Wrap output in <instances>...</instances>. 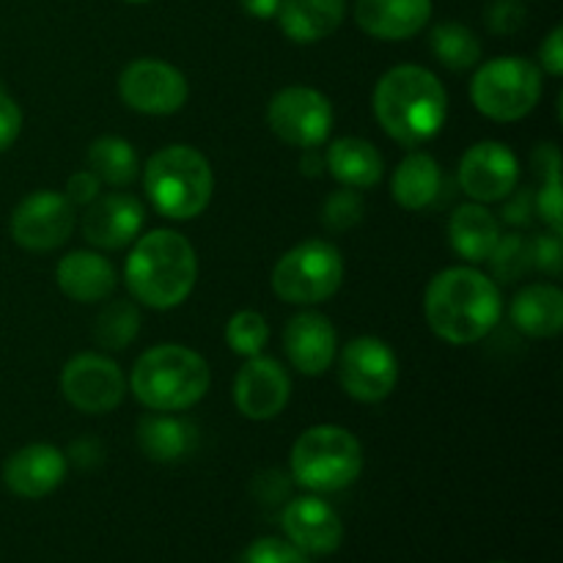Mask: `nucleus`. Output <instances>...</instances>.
Segmentation results:
<instances>
[{"instance_id": "nucleus-3", "label": "nucleus", "mask_w": 563, "mask_h": 563, "mask_svg": "<svg viewBox=\"0 0 563 563\" xmlns=\"http://www.w3.org/2000/svg\"><path fill=\"white\" fill-rule=\"evenodd\" d=\"M198 278L196 247L170 229H154L137 236L124 267L130 295L154 311H168L190 297Z\"/></svg>"}, {"instance_id": "nucleus-20", "label": "nucleus", "mask_w": 563, "mask_h": 563, "mask_svg": "<svg viewBox=\"0 0 563 563\" xmlns=\"http://www.w3.org/2000/svg\"><path fill=\"white\" fill-rule=\"evenodd\" d=\"M432 20V0H357L355 22L379 42H405Z\"/></svg>"}, {"instance_id": "nucleus-43", "label": "nucleus", "mask_w": 563, "mask_h": 563, "mask_svg": "<svg viewBox=\"0 0 563 563\" xmlns=\"http://www.w3.org/2000/svg\"><path fill=\"white\" fill-rule=\"evenodd\" d=\"M240 3L256 20H273L280 9V0H240Z\"/></svg>"}, {"instance_id": "nucleus-39", "label": "nucleus", "mask_w": 563, "mask_h": 563, "mask_svg": "<svg viewBox=\"0 0 563 563\" xmlns=\"http://www.w3.org/2000/svg\"><path fill=\"white\" fill-rule=\"evenodd\" d=\"M504 220L509 225H520V229H526V225L533 223V214H537V209H533V190H528V187H522V190H511L509 196L504 198Z\"/></svg>"}, {"instance_id": "nucleus-45", "label": "nucleus", "mask_w": 563, "mask_h": 563, "mask_svg": "<svg viewBox=\"0 0 563 563\" xmlns=\"http://www.w3.org/2000/svg\"><path fill=\"white\" fill-rule=\"evenodd\" d=\"M495 563H506V561H495Z\"/></svg>"}, {"instance_id": "nucleus-26", "label": "nucleus", "mask_w": 563, "mask_h": 563, "mask_svg": "<svg viewBox=\"0 0 563 563\" xmlns=\"http://www.w3.org/2000/svg\"><path fill=\"white\" fill-rule=\"evenodd\" d=\"M440 187H443V170H440L438 159L427 152L407 154L390 179L396 203L410 212L432 207L440 196Z\"/></svg>"}, {"instance_id": "nucleus-41", "label": "nucleus", "mask_w": 563, "mask_h": 563, "mask_svg": "<svg viewBox=\"0 0 563 563\" xmlns=\"http://www.w3.org/2000/svg\"><path fill=\"white\" fill-rule=\"evenodd\" d=\"M539 60H542L539 69L548 71L550 77L563 75V27L561 25H555L553 31H550V36L542 42V47H539Z\"/></svg>"}, {"instance_id": "nucleus-11", "label": "nucleus", "mask_w": 563, "mask_h": 563, "mask_svg": "<svg viewBox=\"0 0 563 563\" xmlns=\"http://www.w3.org/2000/svg\"><path fill=\"white\" fill-rule=\"evenodd\" d=\"M341 388L363 405H377L388 399L399 379L396 352L374 335H361L344 346L339 357Z\"/></svg>"}, {"instance_id": "nucleus-29", "label": "nucleus", "mask_w": 563, "mask_h": 563, "mask_svg": "<svg viewBox=\"0 0 563 563\" xmlns=\"http://www.w3.org/2000/svg\"><path fill=\"white\" fill-rule=\"evenodd\" d=\"M429 47L438 55L440 64L449 66L451 71L473 69L482 58V42L462 22H440V25H434L432 36H429Z\"/></svg>"}, {"instance_id": "nucleus-9", "label": "nucleus", "mask_w": 563, "mask_h": 563, "mask_svg": "<svg viewBox=\"0 0 563 563\" xmlns=\"http://www.w3.org/2000/svg\"><path fill=\"white\" fill-rule=\"evenodd\" d=\"M267 124L286 146L317 148L333 130V104L317 88L289 86L269 99Z\"/></svg>"}, {"instance_id": "nucleus-8", "label": "nucleus", "mask_w": 563, "mask_h": 563, "mask_svg": "<svg viewBox=\"0 0 563 563\" xmlns=\"http://www.w3.org/2000/svg\"><path fill=\"white\" fill-rule=\"evenodd\" d=\"M344 284V258L324 240H306L278 258L273 291L291 306H317L330 300Z\"/></svg>"}, {"instance_id": "nucleus-4", "label": "nucleus", "mask_w": 563, "mask_h": 563, "mask_svg": "<svg viewBox=\"0 0 563 563\" xmlns=\"http://www.w3.org/2000/svg\"><path fill=\"white\" fill-rule=\"evenodd\" d=\"M212 372L196 350L181 344H157L132 366L130 388L143 407L154 412H181L207 396Z\"/></svg>"}, {"instance_id": "nucleus-37", "label": "nucleus", "mask_w": 563, "mask_h": 563, "mask_svg": "<svg viewBox=\"0 0 563 563\" xmlns=\"http://www.w3.org/2000/svg\"><path fill=\"white\" fill-rule=\"evenodd\" d=\"M531 258L533 269H542L550 278H559L563 269V242L561 234L548 231V234H539L531 240Z\"/></svg>"}, {"instance_id": "nucleus-10", "label": "nucleus", "mask_w": 563, "mask_h": 563, "mask_svg": "<svg viewBox=\"0 0 563 563\" xmlns=\"http://www.w3.org/2000/svg\"><path fill=\"white\" fill-rule=\"evenodd\" d=\"M187 86L185 75L174 64L159 58H137L124 66L119 77V97L126 108L143 115H174L185 108Z\"/></svg>"}, {"instance_id": "nucleus-38", "label": "nucleus", "mask_w": 563, "mask_h": 563, "mask_svg": "<svg viewBox=\"0 0 563 563\" xmlns=\"http://www.w3.org/2000/svg\"><path fill=\"white\" fill-rule=\"evenodd\" d=\"M22 132V110L9 93L0 88V154L9 152Z\"/></svg>"}, {"instance_id": "nucleus-16", "label": "nucleus", "mask_w": 563, "mask_h": 563, "mask_svg": "<svg viewBox=\"0 0 563 563\" xmlns=\"http://www.w3.org/2000/svg\"><path fill=\"white\" fill-rule=\"evenodd\" d=\"M143 203L130 192H110L88 203L82 214V236L102 251H121L141 236Z\"/></svg>"}, {"instance_id": "nucleus-12", "label": "nucleus", "mask_w": 563, "mask_h": 563, "mask_svg": "<svg viewBox=\"0 0 563 563\" xmlns=\"http://www.w3.org/2000/svg\"><path fill=\"white\" fill-rule=\"evenodd\" d=\"M60 390L75 410L104 416L124 401L126 379L115 361L99 352H82L71 357L60 372Z\"/></svg>"}, {"instance_id": "nucleus-21", "label": "nucleus", "mask_w": 563, "mask_h": 563, "mask_svg": "<svg viewBox=\"0 0 563 563\" xmlns=\"http://www.w3.org/2000/svg\"><path fill=\"white\" fill-rule=\"evenodd\" d=\"M55 280L58 289L75 302H102L113 295L115 269L102 253L93 251H75L64 256L55 267Z\"/></svg>"}, {"instance_id": "nucleus-32", "label": "nucleus", "mask_w": 563, "mask_h": 563, "mask_svg": "<svg viewBox=\"0 0 563 563\" xmlns=\"http://www.w3.org/2000/svg\"><path fill=\"white\" fill-rule=\"evenodd\" d=\"M269 341V324L258 311H240L225 324V344L234 355H262Z\"/></svg>"}, {"instance_id": "nucleus-17", "label": "nucleus", "mask_w": 563, "mask_h": 563, "mask_svg": "<svg viewBox=\"0 0 563 563\" xmlns=\"http://www.w3.org/2000/svg\"><path fill=\"white\" fill-rule=\"evenodd\" d=\"M286 539L308 555H330L344 542V522L322 498H295L280 515Z\"/></svg>"}, {"instance_id": "nucleus-28", "label": "nucleus", "mask_w": 563, "mask_h": 563, "mask_svg": "<svg viewBox=\"0 0 563 563\" xmlns=\"http://www.w3.org/2000/svg\"><path fill=\"white\" fill-rule=\"evenodd\" d=\"M88 170L110 187H126L137 179V154L130 141L115 135L97 137L88 148Z\"/></svg>"}, {"instance_id": "nucleus-24", "label": "nucleus", "mask_w": 563, "mask_h": 563, "mask_svg": "<svg viewBox=\"0 0 563 563\" xmlns=\"http://www.w3.org/2000/svg\"><path fill=\"white\" fill-rule=\"evenodd\" d=\"M500 223L484 203H462L449 220V242L465 262L484 264L500 240Z\"/></svg>"}, {"instance_id": "nucleus-5", "label": "nucleus", "mask_w": 563, "mask_h": 563, "mask_svg": "<svg viewBox=\"0 0 563 563\" xmlns=\"http://www.w3.org/2000/svg\"><path fill=\"white\" fill-rule=\"evenodd\" d=\"M143 187L163 218L192 220L209 207L214 192L212 165L198 148L174 143L148 157Z\"/></svg>"}, {"instance_id": "nucleus-44", "label": "nucleus", "mask_w": 563, "mask_h": 563, "mask_svg": "<svg viewBox=\"0 0 563 563\" xmlns=\"http://www.w3.org/2000/svg\"><path fill=\"white\" fill-rule=\"evenodd\" d=\"M124 3H132V5H141V3H148V0H124Z\"/></svg>"}, {"instance_id": "nucleus-7", "label": "nucleus", "mask_w": 563, "mask_h": 563, "mask_svg": "<svg viewBox=\"0 0 563 563\" xmlns=\"http://www.w3.org/2000/svg\"><path fill=\"white\" fill-rule=\"evenodd\" d=\"M542 91V69L520 55L487 60L471 80V99L478 113L504 124L526 119L539 104Z\"/></svg>"}, {"instance_id": "nucleus-6", "label": "nucleus", "mask_w": 563, "mask_h": 563, "mask_svg": "<svg viewBox=\"0 0 563 563\" xmlns=\"http://www.w3.org/2000/svg\"><path fill=\"white\" fill-rule=\"evenodd\" d=\"M291 478L313 493H339L357 482L363 471V449L346 429L322 423L311 427L291 445Z\"/></svg>"}, {"instance_id": "nucleus-33", "label": "nucleus", "mask_w": 563, "mask_h": 563, "mask_svg": "<svg viewBox=\"0 0 563 563\" xmlns=\"http://www.w3.org/2000/svg\"><path fill=\"white\" fill-rule=\"evenodd\" d=\"M363 218V198L361 192L344 187V190L330 192L322 207V223L330 231H350L352 225L361 223Z\"/></svg>"}, {"instance_id": "nucleus-19", "label": "nucleus", "mask_w": 563, "mask_h": 563, "mask_svg": "<svg viewBox=\"0 0 563 563\" xmlns=\"http://www.w3.org/2000/svg\"><path fill=\"white\" fill-rule=\"evenodd\" d=\"M335 328L324 313L302 311L284 330V350L291 366L306 377H319L335 361Z\"/></svg>"}, {"instance_id": "nucleus-36", "label": "nucleus", "mask_w": 563, "mask_h": 563, "mask_svg": "<svg viewBox=\"0 0 563 563\" xmlns=\"http://www.w3.org/2000/svg\"><path fill=\"white\" fill-rule=\"evenodd\" d=\"M528 9L522 0H489L484 20L487 27L498 36H515L522 25H526Z\"/></svg>"}, {"instance_id": "nucleus-18", "label": "nucleus", "mask_w": 563, "mask_h": 563, "mask_svg": "<svg viewBox=\"0 0 563 563\" xmlns=\"http://www.w3.org/2000/svg\"><path fill=\"white\" fill-rule=\"evenodd\" d=\"M66 471L69 465H66L64 451L47 443H31L5 460L3 484L16 498L36 500L58 489L64 484Z\"/></svg>"}, {"instance_id": "nucleus-34", "label": "nucleus", "mask_w": 563, "mask_h": 563, "mask_svg": "<svg viewBox=\"0 0 563 563\" xmlns=\"http://www.w3.org/2000/svg\"><path fill=\"white\" fill-rule=\"evenodd\" d=\"M245 563H313V561L306 550L291 544L289 539L264 537V539H256V542L245 550Z\"/></svg>"}, {"instance_id": "nucleus-2", "label": "nucleus", "mask_w": 563, "mask_h": 563, "mask_svg": "<svg viewBox=\"0 0 563 563\" xmlns=\"http://www.w3.org/2000/svg\"><path fill=\"white\" fill-rule=\"evenodd\" d=\"M374 115L385 135L416 148L440 135L449 119V97L438 75L416 64L385 71L374 88Z\"/></svg>"}, {"instance_id": "nucleus-14", "label": "nucleus", "mask_w": 563, "mask_h": 563, "mask_svg": "<svg viewBox=\"0 0 563 563\" xmlns=\"http://www.w3.org/2000/svg\"><path fill=\"white\" fill-rule=\"evenodd\" d=\"M520 181V163L506 143L484 141L465 152L460 163V187L476 203L504 201Z\"/></svg>"}, {"instance_id": "nucleus-1", "label": "nucleus", "mask_w": 563, "mask_h": 563, "mask_svg": "<svg viewBox=\"0 0 563 563\" xmlns=\"http://www.w3.org/2000/svg\"><path fill=\"white\" fill-rule=\"evenodd\" d=\"M504 313L500 289L476 267H449L434 275L423 295V317L438 339L454 346L476 344Z\"/></svg>"}, {"instance_id": "nucleus-25", "label": "nucleus", "mask_w": 563, "mask_h": 563, "mask_svg": "<svg viewBox=\"0 0 563 563\" xmlns=\"http://www.w3.org/2000/svg\"><path fill=\"white\" fill-rule=\"evenodd\" d=\"M324 165L339 185L352 187V190H366V187L379 185L385 176L383 154L377 152L374 143L363 141V137H339L328 148Z\"/></svg>"}, {"instance_id": "nucleus-31", "label": "nucleus", "mask_w": 563, "mask_h": 563, "mask_svg": "<svg viewBox=\"0 0 563 563\" xmlns=\"http://www.w3.org/2000/svg\"><path fill=\"white\" fill-rule=\"evenodd\" d=\"M487 264L500 284H515V280L526 278V275L533 269L531 240L522 234L500 236L495 251L489 253Z\"/></svg>"}, {"instance_id": "nucleus-27", "label": "nucleus", "mask_w": 563, "mask_h": 563, "mask_svg": "<svg viewBox=\"0 0 563 563\" xmlns=\"http://www.w3.org/2000/svg\"><path fill=\"white\" fill-rule=\"evenodd\" d=\"M137 445L154 462H176L192 449V427L170 416H146L137 421Z\"/></svg>"}, {"instance_id": "nucleus-35", "label": "nucleus", "mask_w": 563, "mask_h": 563, "mask_svg": "<svg viewBox=\"0 0 563 563\" xmlns=\"http://www.w3.org/2000/svg\"><path fill=\"white\" fill-rule=\"evenodd\" d=\"M533 209L555 234H563V187L561 174H550L542 179V187L533 192Z\"/></svg>"}, {"instance_id": "nucleus-13", "label": "nucleus", "mask_w": 563, "mask_h": 563, "mask_svg": "<svg viewBox=\"0 0 563 563\" xmlns=\"http://www.w3.org/2000/svg\"><path fill=\"white\" fill-rule=\"evenodd\" d=\"M11 240L33 253H47L64 245L75 231V207L64 192L36 190L22 198L11 212Z\"/></svg>"}, {"instance_id": "nucleus-23", "label": "nucleus", "mask_w": 563, "mask_h": 563, "mask_svg": "<svg viewBox=\"0 0 563 563\" xmlns=\"http://www.w3.org/2000/svg\"><path fill=\"white\" fill-rule=\"evenodd\" d=\"M511 324L531 339H553L563 330V291L553 284H528L511 300Z\"/></svg>"}, {"instance_id": "nucleus-40", "label": "nucleus", "mask_w": 563, "mask_h": 563, "mask_svg": "<svg viewBox=\"0 0 563 563\" xmlns=\"http://www.w3.org/2000/svg\"><path fill=\"white\" fill-rule=\"evenodd\" d=\"M102 181L91 174V170H77V174L69 176L66 181V192L64 196L69 198L71 207H88L91 201H97L102 192H99Z\"/></svg>"}, {"instance_id": "nucleus-30", "label": "nucleus", "mask_w": 563, "mask_h": 563, "mask_svg": "<svg viewBox=\"0 0 563 563\" xmlns=\"http://www.w3.org/2000/svg\"><path fill=\"white\" fill-rule=\"evenodd\" d=\"M137 330H141V311L135 302L130 300H113L102 308L97 317V328H93V341L102 350L121 352L135 341Z\"/></svg>"}, {"instance_id": "nucleus-22", "label": "nucleus", "mask_w": 563, "mask_h": 563, "mask_svg": "<svg viewBox=\"0 0 563 563\" xmlns=\"http://www.w3.org/2000/svg\"><path fill=\"white\" fill-rule=\"evenodd\" d=\"M278 25L295 44H313L333 36L346 16V0H280Z\"/></svg>"}, {"instance_id": "nucleus-15", "label": "nucleus", "mask_w": 563, "mask_h": 563, "mask_svg": "<svg viewBox=\"0 0 563 563\" xmlns=\"http://www.w3.org/2000/svg\"><path fill=\"white\" fill-rule=\"evenodd\" d=\"M289 394V374L273 357H247L245 366L234 377V405L251 421H269L280 416Z\"/></svg>"}, {"instance_id": "nucleus-42", "label": "nucleus", "mask_w": 563, "mask_h": 563, "mask_svg": "<svg viewBox=\"0 0 563 563\" xmlns=\"http://www.w3.org/2000/svg\"><path fill=\"white\" fill-rule=\"evenodd\" d=\"M533 168H537V174L542 176H550V174H561V152L553 146V143H544V146H537V152H533Z\"/></svg>"}]
</instances>
